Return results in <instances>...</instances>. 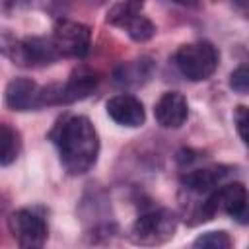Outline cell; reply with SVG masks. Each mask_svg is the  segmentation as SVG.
<instances>
[{
  "mask_svg": "<svg viewBox=\"0 0 249 249\" xmlns=\"http://www.w3.org/2000/svg\"><path fill=\"white\" fill-rule=\"evenodd\" d=\"M230 88L237 93H247L249 89V72H247V66H239L231 72L230 76Z\"/></svg>",
  "mask_w": 249,
  "mask_h": 249,
  "instance_id": "e0dca14e",
  "label": "cell"
},
{
  "mask_svg": "<svg viewBox=\"0 0 249 249\" xmlns=\"http://www.w3.org/2000/svg\"><path fill=\"white\" fill-rule=\"evenodd\" d=\"M233 123H235V128H237V134L239 138L247 144V107L245 105H239L233 113Z\"/></svg>",
  "mask_w": 249,
  "mask_h": 249,
  "instance_id": "d6986e66",
  "label": "cell"
},
{
  "mask_svg": "<svg viewBox=\"0 0 249 249\" xmlns=\"http://www.w3.org/2000/svg\"><path fill=\"white\" fill-rule=\"evenodd\" d=\"M6 105L12 111H35L43 107V86L29 78H14L4 91Z\"/></svg>",
  "mask_w": 249,
  "mask_h": 249,
  "instance_id": "ba28073f",
  "label": "cell"
},
{
  "mask_svg": "<svg viewBox=\"0 0 249 249\" xmlns=\"http://www.w3.org/2000/svg\"><path fill=\"white\" fill-rule=\"evenodd\" d=\"M51 140L58 150L62 167L70 175L88 173L99 156V134L84 115H70L51 130Z\"/></svg>",
  "mask_w": 249,
  "mask_h": 249,
  "instance_id": "6da1fadb",
  "label": "cell"
},
{
  "mask_svg": "<svg viewBox=\"0 0 249 249\" xmlns=\"http://www.w3.org/2000/svg\"><path fill=\"white\" fill-rule=\"evenodd\" d=\"M4 53L12 58L14 64L25 68H43L54 64L60 54L56 53L53 39L49 37H23L10 41L4 47Z\"/></svg>",
  "mask_w": 249,
  "mask_h": 249,
  "instance_id": "277c9868",
  "label": "cell"
},
{
  "mask_svg": "<svg viewBox=\"0 0 249 249\" xmlns=\"http://www.w3.org/2000/svg\"><path fill=\"white\" fill-rule=\"evenodd\" d=\"M8 230L14 235L16 243L25 249L43 247V243L47 241V235H49L45 218L31 208L14 210L8 216Z\"/></svg>",
  "mask_w": 249,
  "mask_h": 249,
  "instance_id": "8992f818",
  "label": "cell"
},
{
  "mask_svg": "<svg viewBox=\"0 0 249 249\" xmlns=\"http://www.w3.org/2000/svg\"><path fill=\"white\" fill-rule=\"evenodd\" d=\"M107 115L121 126H128V128H136L142 126L146 121V111L144 105L138 97L130 95V93H119L113 95L107 101Z\"/></svg>",
  "mask_w": 249,
  "mask_h": 249,
  "instance_id": "30bf717a",
  "label": "cell"
},
{
  "mask_svg": "<svg viewBox=\"0 0 249 249\" xmlns=\"http://www.w3.org/2000/svg\"><path fill=\"white\" fill-rule=\"evenodd\" d=\"M21 152V138L16 128L0 123V165H10Z\"/></svg>",
  "mask_w": 249,
  "mask_h": 249,
  "instance_id": "4fadbf2b",
  "label": "cell"
},
{
  "mask_svg": "<svg viewBox=\"0 0 249 249\" xmlns=\"http://www.w3.org/2000/svg\"><path fill=\"white\" fill-rule=\"evenodd\" d=\"M121 29H124L126 33H128V37L132 39V41H136V43H144V41H150L154 35H156V25H154V21L148 18V16H144L142 12L140 14H136V16H132Z\"/></svg>",
  "mask_w": 249,
  "mask_h": 249,
  "instance_id": "5bb4252c",
  "label": "cell"
},
{
  "mask_svg": "<svg viewBox=\"0 0 249 249\" xmlns=\"http://www.w3.org/2000/svg\"><path fill=\"white\" fill-rule=\"evenodd\" d=\"M173 2H177L181 6H196L198 4V0H173Z\"/></svg>",
  "mask_w": 249,
  "mask_h": 249,
  "instance_id": "7402d4cb",
  "label": "cell"
},
{
  "mask_svg": "<svg viewBox=\"0 0 249 249\" xmlns=\"http://www.w3.org/2000/svg\"><path fill=\"white\" fill-rule=\"evenodd\" d=\"M230 175H231L230 165H206L185 173L181 177V185L193 195H208L218 185H222Z\"/></svg>",
  "mask_w": 249,
  "mask_h": 249,
  "instance_id": "8fae6325",
  "label": "cell"
},
{
  "mask_svg": "<svg viewBox=\"0 0 249 249\" xmlns=\"http://www.w3.org/2000/svg\"><path fill=\"white\" fill-rule=\"evenodd\" d=\"M154 72V62L148 56H140L128 62H123L113 72V82L121 88H136L148 82Z\"/></svg>",
  "mask_w": 249,
  "mask_h": 249,
  "instance_id": "7c38bea8",
  "label": "cell"
},
{
  "mask_svg": "<svg viewBox=\"0 0 249 249\" xmlns=\"http://www.w3.org/2000/svg\"><path fill=\"white\" fill-rule=\"evenodd\" d=\"M231 2V6L235 8V10H239L241 14H247V6H249V0H230Z\"/></svg>",
  "mask_w": 249,
  "mask_h": 249,
  "instance_id": "44dd1931",
  "label": "cell"
},
{
  "mask_svg": "<svg viewBox=\"0 0 249 249\" xmlns=\"http://www.w3.org/2000/svg\"><path fill=\"white\" fill-rule=\"evenodd\" d=\"M193 247H202V249H230L231 247V237L226 231H206L198 235L193 241Z\"/></svg>",
  "mask_w": 249,
  "mask_h": 249,
  "instance_id": "2e32d148",
  "label": "cell"
},
{
  "mask_svg": "<svg viewBox=\"0 0 249 249\" xmlns=\"http://www.w3.org/2000/svg\"><path fill=\"white\" fill-rule=\"evenodd\" d=\"M220 54L210 41H195L181 45L173 54L177 70L191 82L208 80L218 68Z\"/></svg>",
  "mask_w": 249,
  "mask_h": 249,
  "instance_id": "7a4b0ae2",
  "label": "cell"
},
{
  "mask_svg": "<svg viewBox=\"0 0 249 249\" xmlns=\"http://www.w3.org/2000/svg\"><path fill=\"white\" fill-rule=\"evenodd\" d=\"M154 117L163 128H179L189 117L187 97L179 91H165L154 105Z\"/></svg>",
  "mask_w": 249,
  "mask_h": 249,
  "instance_id": "9c48e42d",
  "label": "cell"
},
{
  "mask_svg": "<svg viewBox=\"0 0 249 249\" xmlns=\"http://www.w3.org/2000/svg\"><path fill=\"white\" fill-rule=\"evenodd\" d=\"M177 231V216L167 208H152L140 214L128 231L134 245H161L169 241Z\"/></svg>",
  "mask_w": 249,
  "mask_h": 249,
  "instance_id": "3957f363",
  "label": "cell"
},
{
  "mask_svg": "<svg viewBox=\"0 0 249 249\" xmlns=\"http://www.w3.org/2000/svg\"><path fill=\"white\" fill-rule=\"evenodd\" d=\"M144 8V0H121L107 12V23L115 27H123L132 16L140 14Z\"/></svg>",
  "mask_w": 249,
  "mask_h": 249,
  "instance_id": "9a60e30c",
  "label": "cell"
},
{
  "mask_svg": "<svg viewBox=\"0 0 249 249\" xmlns=\"http://www.w3.org/2000/svg\"><path fill=\"white\" fill-rule=\"evenodd\" d=\"M97 86V78L93 74H78L72 76L64 84H51L43 88V107L51 105H70L86 99Z\"/></svg>",
  "mask_w": 249,
  "mask_h": 249,
  "instance_id": "52a82bcc",
  "label": "cell"
},
{
  "mask_svg": "<svg viewBox=\"0 0 249 249\" xmlns=\"http://www.w3.org/2000/svg\"><path fill=\"white\" fill-rule=\"evenodd\" d=\"M51 39L60 56L84 58L91 47V29L86 23L60 18L54 23V31Z\"/></svg>",
  "mask_w": 249,
  "mask_h": 249,
  "instance_id": "5b68a950",
  "label": "cell"
},
{
  "mask_svg": "<svg viewBox=\"0 0 249 249\" xmlns=\"http://www.w3.org/2000/svg\"><path fill=\"white\" fill-rule=\"evenodd\" d=\"M72 2H74V0H43L41 6H43V10L49 12L51 16L62 18V16L68 12V8L72 6Z\"/></svg>",
  "mask_w": 249,
  "mask_h": 249,
  "instance_id": "ac0fdd59",
  "label": "cell"
},
{
  "mask_svg": "<svg viewBox=\"0 0 249 249\" xmlns=\"http://www.w3.org/2000/svg\"><path fill=\"white\" fill-rule=\"evenodd\" d=\"M31 4V0H4V8L8 12H18V10H25Z\"/></svg>",
  "mask_w": 249,
  "mask_h": 249,
  "instance_id": "ffe728a7",
  "label": "cell"
}]
</instances>
